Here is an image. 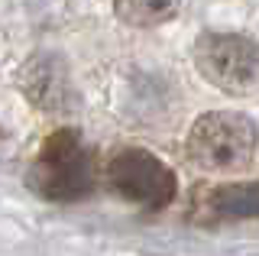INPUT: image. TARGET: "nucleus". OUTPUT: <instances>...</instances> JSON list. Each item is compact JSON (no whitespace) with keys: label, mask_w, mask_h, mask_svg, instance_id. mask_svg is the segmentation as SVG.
Masks as SVG:
<instances>
[{"label":"nucleus","mask_w":259,"mask_h":256,"mask_svg":"<svg viewBox=\"0 0 259 256\" xmlns=\"http://www.w3.org/2000/svg\"><path fill=\"white\" fill-rule=\"evenodd\" d=\"M194 65L227 94L259 91V39L240 33H204L194 42Z\"/></svg>","instance_id":"nucleus-3"},{"label":"nucleus","mask_w":259,"mask_h":256,"mask_svg":"<svg viewBox=\"0 0 259 256\" xmlns=\"http://www.w3.org/2000/svg\"><path fill=\"white\" fill-rule=\"evenodd\" d=\"M26 91L39 107H59L65 101L68 81H65V68L55 59H36L29 65V78H26Z\"/></svg>","instance_id":"nucleus-5"},{"label":"nucleus","mask_w":259,"mask_h":256,"mask_svg":"<svg viewBox=\"0 0 259 256\" xmlns=\"http://www.w3.org/2000/svg\"><path fill=\"white\" fill-rule=\"evenodd\" d=\"M182 0H113V10L117 17L130 23V26H159L168 23L178 13Z\"/></svg>","instance_id":"nucleus-7"},{"label":"nucleus","mask_w":259,"mask_h":256,"mask_svg":"<svg viewBox=\"0 0 259 256\" xmlns=\"http://www.w3.org/2000/svg\"><path fill=\"white\" fill-rule=\"evenodd\" d=\"M210 207L224 218H259V182L224 185L210 195Z\"/></svg>","instance_id":"nucleus-6"},{"label":"nucleus","mask_w":259,"mask_h":256,"mask_svg":"<svg viewBox=\"0 0 259 256\" xmlns=\"http://www.w3.org/2000/svg\"><path fill=\"white\" fill-rule=\"evenodd\" d=\"M29 185L49 201H81L94 191V156L75 130L52 133L29 169Z\"/></svg>","instance_id":"nucleus-2"},{"label":"nucleus","mask_w":259,"mask_h":256,"mask_svg":"<svg viewBox=\"0 0 259 256\" xmlns=\"http://www.w3.org/2000/svg\"><path fill=\"white\" fill-rule=\"evenodd\" d=\"M107 179L113 191L126 198L133 204H143V207H168L178 195V182H175V172L168 169L165 162L149 153V149H120L117 156L110 159L107 165Z\"/></svg>","instance_id":"nucleus-4"},{"label":"nucleus","mask_w":259,"mask_h":256,"mask_svg":"<svg viewBox=\"0 0 259 256\" xmlns=\"http://www.w3.org/2000/svg\"><path fill=\"white\" fill-rule=\"evenodd\" d=\"M259 143V130L253 117L240 110H210L191 123L185 153L198 169L207 172H230L243 169L253 159Z\"/></svg>","instance_id":"nucleus-1"}]
</instances>
